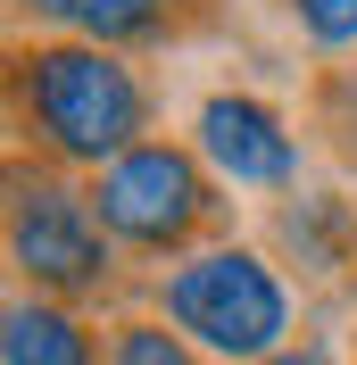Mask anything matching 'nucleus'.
<instances>
[{
	"label": "nucleus",
	"instance_id": "1",
	"mask_svg": "<svg viewBox=\"0 0 357 365\" xmlns=\"http://www.w3.org/2000/svg\"><path fill=\"white\" fill-rule=\"evenodd\" d=\"M17 91H25V116L34 133L59 150V158H125L141 150V83L125 58H109L100 42H50V50H25L17 67Z\"/></svg>",
	"mask_w": 357,
	"mask_h": 365
},
{
	"label": "nucleus",
	"instance_id": "2",
	"mask_svg": "<svg viewBox=\"0 0 357 365\" xmlns=\"http://www.w3.org/2000/svg\"><path fill=\"white\" fill-rule=\"evenodd\" d=\"M166 316H175V332H191L216 357H258L266 365L283 349V332H291V299H283L266 257L208 250V257L166 274Z\"/></svg>",
	"mask_w": 357,
	"mask_h": 365
},
{
	"label": "nucleus",
	"instance_id": "3",
	"mask_svg": "<svg viewBox=\"0 0 357 365\" xmlns=\"http://www.w3.org/2000/svg\"><path fill=\"white\" fill-rule=\"evenodd\" d=\"M9 257L42 291H100L109 282L100 216L75 200L67 182H42V175H17V191H9Z\"/></svg>",
	"mask_w": 357,
	"mask_h": 365
},
{
	"label": "nucleus",
	"instance_id": "4",
	"mask_svg": "<svg viewBox=\"0 0 357 365\" xmlns=\"http://www.w3.org/2000/svg\"><path fill=\"white\" fill-rule=\"evenodd\" d=\"M200 207H208L200 166L183 150H166V141H141V150H125L100 175V225L116 241H141V250H175L200 225Z\"/></svg>",
	"mask_w": 357,
	"mask_h": 365
},
{
	"label": "nucleus",
	"instance_id": "5",
	"mask_svg": "<svg viewBox=\"0 0 357 365\" xmlns=\"http://www.w3.org/2000/svg\"><path fill=\"white\" fill-rule=\"evenodd\" d=\"M200 158L224 182H249V191H283L299 175V150H291L283 116L266 100H249V91H216L200 108Z\"/></svg>",
	"mask_w": 357,
	"mask_h": 365
},
{
	"label": "nucleus",
	"instance_id": "6",
	"mask_svg": "<svg viewBox=\"0 0 357 365\" xmlns=\"http://www.w3.org/2000/svg\"><path fill=\"white\" fill-rule=\"evenodd\" d=\"M0 365H91V341L75 316H59L42 299H17L9 332H0Z\"/></svg>",
	"mask_w": 357,
	"mask_h": 365
},
{
	"label": "nucleus",
	"instance_id": "7",
	"mask_svg": "<svg viewBox=\"0 0 357 365\" xmlns=\"http://www.w3.org/2000/svg\"><path fill=\"white\" fill-rule=\"evenodd\" d=\"M34 17L67 25V34H84V42H141V34H158V17H166V0H25Z\"/></svg>",
	"mask_w": 357,
	"mask_h": 365
},
{
	"label": "nucleus",
	"instance_id": "8",
	"mask_svg": "<svg viewBox=\"0 0 357 365\" xmlns=\"http://www.w3.org/2000/svg\"><path fill=\"white\" fill-rule=\"evenodd\" d=\"M109 365H191V349L166 332V324H125L109 349Z\"/></svg>",
	"mask_w": 357,
	"mask_h": 365
},
{
	"label": "nucleus",
	"instance_id": "9",
	"mask_svg": "<svg viewBox=\"0 0 357 365\" xmlns=\"http://www.w3.org/2000/svg\"><path fill=\"white\" fill-rule=\"evenodd\" d=\"M291 17L308 25V42H324V50L357 42V0H291Z\"/></svg>",
	"mask_w": 357,
	"mask_h": 365
},
{
	"label": "nucleus",
	"instance_id": "10",
	"mask_svg": "<svg viewBox=\"0 0 357 365\" xmlns=\"http://www.w3.org/2000/svg\"><path fill=\"white\" fill-rule=\"evenodd\" d=\"M266 365H333V349H316V341H299V349H274Z\"/></svg>",
	"mask_w": 357,
	"mask_h": 365
}]
</instances>
